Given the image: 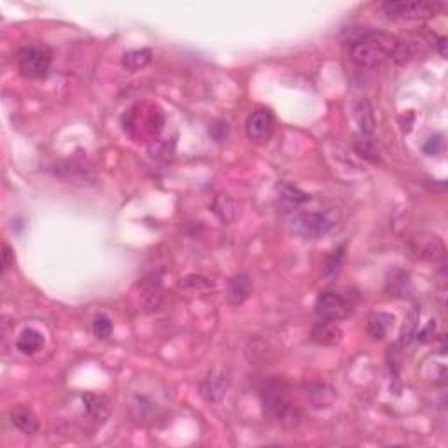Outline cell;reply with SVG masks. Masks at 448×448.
Here are the masks:
<instances>
[{
	"mask_svg": "<svg viewBox=\"0 0 448 448\" xmlns=\"http://www.w3.org/2000/svg\"><path fill=\"white\" fill-rule=\"evenodd\" d=\"M397 37L387 32H366L350 44V58L361 67L382 65L392 58L397 48Z\"/></svg>",
	"mask_w": 448,
	"mask_h": 448,
	"instance_id": "1",
	"label": "cell"
},
{
	"mask_svg": "<svg viewBox=\"0 0 448 448\" xmlns=\"http://www.w3.org/2000/svg\"><path fill=\"white\" fill-rule=\"evenodd\" d=\"M261 405L265 413L285 427L298 426L301 413L289 399L288 385L281 380H270L261 389Z\"/></svg>",
	"mask_w": 448,
	"mask_h": 448,
	"instance_id": "2",
	"label": "cell"
},
{
	"mask_svg": "<svg viewBox=\"0 0 448 448\" xmlns=\"http://www.w3.org/2000/svg\"><path fill=\"white\" fill-rule=\"evenodd\" d=\"M441 6L438 2H427V0H389L380 6L383 15L397 22H419V19L431 18L438 13Z\"/></svg>",
	"mask_w": 448,
	"mask_h": 448,
	"instance_id": "3",
	"label": "cell"
},
{
	"mask_svg": "<svg viewBox=\"0 0 448 448\" xmlns=\"http://www.w3.org/2000/svg\"><path fill=\"white\" fill-rule=\"evenodd\" d=\"M335 226V221L322 212H299L291 219V231L305 240H317L328 235Z\"/></svg>",
	"mask_w": 448,
	"mask_h": 448,
	"instance_id": "4",
	"label": "cell"
},
{
	"mask_svg": "<svg viewBox=\"0 0 448 448\" xmlns=\"http://www.w3.org/2000/svg\"><path fill=\"white\" fill-rule=\"evenodd\" d=\"M51 67V51L44 46H28L18 53V72L25 79H42Z\"/></svg>",
	"mask_w": 448,
	"mask_h": 448,
	"instance_id": "5",
	"label": "cell"
},
{
	"mask_svg": "<svg viewBox=\"0 0 448 448\" xmlns=\"http://www.w3.org/2000/svg\"><path fill=\"white\" fill-rule=\"evenodd\" d=\"M352 312V303L336 291H324L317 296L315 313L321 321L338 322Z\"/></svg>",
	"mask_w": 448,
	"mask_h": 448,
	"instance_id": "6",
	"label": "cell"
},
{
	"mask_svg": "<svg viewBox=\"0 0 448 448\" xmlns=\"http://www.w3.org/2000/svg\"><path fill=\"white\" fill-rule=\"evenodd\" d=\"M275 128V117L270 110H254L245 121V133L254 144H266L270 140Z\"/></svg>",
	"mask_w": 448,
	"mask_h": 448,
	"instance_id": "7",
	"label": "cell"
},
{
	"mask_svg": "<svg viewBox=\"0 0 448 448\" xmlns=\"http://www.w3.org/2000/svg\"><path fill=\"white\" fill-rule=\"evenodd\" d=\"M231 385L230 373L226 370H214L204 382L200 383V392L210 403H217L226 396Z\"/></svg>",
	"mask_w": 448,
	"mask_h": 448,
	"instance_id": "8",
	"label": "cell"
},
{
	"mask_svg": "<svg viewBox=\"0 0 448 448\" xmlns=\"http://www.w3.org/2000/svg\"><path fill=\"white\" fill-rule=\"evenodd\" d=\"M310 200V194L288 183H281L275 190V204L281 210L292 212Z\"/></svg>",
	"mask_w": 448,
	"mask_h": 448,
	"instance_id": "9",
	"label": "cell"
},
{
	"mask_svg": "<svg viewBox=\"0 0 448 448\" xmlns=\"http://www.w3.org/2000/svg\"><path fill=\"white\" fill-rule=\"evenodd\" d=\"M412 251L417 252V258L426 261H441L445 259V245L436 235H422L412 242Z\"/></svg>",
	"mask_w": 448,
	"mask_h": 448,
	"instance_id": "10",
	"label": "cell"
},
{
	"mask_svg": "<svg viewBox=\"0 0 448 448\" xmlns=\"http://www.w3.org/2000/svg\"><path fill=\"white\" fill-rule=\"evenodd\" d=\"M310 338L315 345L321 347H335L342 342L343 331L336 322L333 321H321L313 326L310 331Z\"/></svg>",
	"mask_w": 448,
	"mask_h": 448,
	"instance_id": "11",
	"label": "cell"
},
{
	"mask_svg": "<svg viewBox=\"0 0 448 448\" xmlns=\"http://www.w3.org/2000/svg\"><path fill=\"white\" fill-rule=\"evenodd\" d=\"M252 281L247 274H237L228 282L226 299L231 306H240L251 298Z\"/></svg>",
	"mask_w": 448,
	"mask_h": 448,
	"instance_id": "12",
	"label": "cell"
},
{
	"mask_svg": "<svg viewBox=\"0 0 448 448\" xmlns=\"http://www.w3.org/2000/svg\"><path fill=\"white\" fill-rule=\"evenodd\" d=\"M83 406H84V415L88 417V420L97 426L103 422L109 415V403L103 396H97V394L86 392L83 394Z\"/></svg>",
	"mask_w": 448,
	"mask_h": 448,
	"instance_id": "13",
	"label": "cell"
},
{
	"mask_svg": "<svg viewBox=\"0 0 448 448\" xmlns=\"http://www.w3.org/2000/svg\"><path fill=\"white\" fill-rule=\"evenodd\" d=\"M306 397L313 408H328L335 403L336 390L328 383H310L306 387Z\"/></svg>",
	"mask_w": 448,
	"mask_h": 448,
	"instance_id": "14",
	"label": "cell"
},
{
	"mask_svg": "<svg viewBox=\"0 0 448 448\" xmlns=\"http://www.w3.org/2000/svg\"><path fill=\"white\" fill-rule=\"evenodd\" d=\"M44 347V335L33 328H26L19 333L18 340H16V349L25 356H33Z\"/></svg>",
	"mask_w": 448,
	"mask_h": 448,
	"instance_id": "15",
	"label": "cell"
},
{
	"mask_svg": "<svg viewBox=\"0 0 448 448\" xmlns=\"http://www.w3.org/2000/svg\"><path fill=\"white\" fill-rule=\"evenodd\" d=\"M394 324V315L383 312H375L368 319V335L373 340H383Z\"/></svg>",
	"mask_w": 448,
	"mask_h": 448,
	"instance_id": "16",
	"label": "cell"
},
{
	"mask_svg": "<svg viewBox=\"0 0 448 448\" xmlns=\"http://www.w3.org/2000/svg\"><path fill=\"white\" fill-rule=\"evenodd\" d=\"M151 60H153V51L151 49H131V51H126L123 55L121 65L126 70H130V72H137V70L146 69L151 63Z\"/></svg>",
	"mask_w": 448,
	"mask_h": 448,
	"instance_id": "17",
	"label": "cell"
},
{
	"mask_svg": "<svg viewBox=\"0 0 448 448\" xmlns=\"http://www.w3.org/2000/svg\"><path fill=\"white\" fill-rule=\"evenodd\" d=\"M11 422L16 429L25 434H35L39 431V420L30 408H16L11 413Z\"/></svg>",
	"mask_w": 448,
	"mask_h": 448,
	"instance_id": "18",
	"label": "cell"
},
{
	"mask_svg": "<svg viewBox=\"0 0 448 448\" xmlns=\"http://www.w3.org/2000/svg\"><path fill=\"white\" fill-rule=\"evenodd\" d=\"M354 116H356L357 124H359V130H361V135H372L373 131H375L376 121H375V114H373L372 106L370 102L363 100L356 106L354 109Z\"/></svg>",
	"mask_w": 448,
	"mask_h": 448,
	"instance_id": "19",
	"label": "cell"
},
{
	"mask_svg": "<svg viewBox=\"0 0 448 448\" xmlns=\"http://www.w3.org/2000/svg\"><path fill=\"white\" fill-rule=\"evenodd\" d=\"M343 261H345V245L335 249V251L326 258L324 265H322V277L329 282L335 281L340 275V272H342Z\"/></svg>",
	"mask_w": 448,
	"mask_h": 448,
	"instance_id": "20",
	"label": "cell"
},
{
	"mask_svg": "<svg viewBox=\"0 0 448 448\" xmlns=\"http://www.w3.org/2000/svg\"><path fill=\"white\" fill-rule=\"evenodd\" d=\"M419 321H420V308L419 305H413L410 308V312L406 313L405 324H403V329H401V343L403 345H408L417 335V329H419Z\"/></svg>",
	"mask_w": 448,
	"mask_h": 448,
	"instance_id": "21",
	"label": "cell"
},
{
	"mask_svg": "<svg viewBox=\"0 0 448 448\" xmlns=\"http://www.w3.org/2000/svg\"><path fill=\"white\" fill-rule=\"evenodd\" d=\"M354 147H356L357 154H359L361 158H365V160L372 161V163H379L380 161L379 147H376L375 140L372 139V135H361V133H359Z\"/></svg>",
	"mask_w": 448,
	"mask_h": 448,
	"instance_id": "22",
	"label": "cell"
},
{
	"mask_svg": "<svg viewBox=\"0 0 448 448\" xmlns=\"http://www.w3.org/2000/svg\"><path fill=\"white\" fill-rule=\"evenodd\" d=\"M174 151H175V144L168 142V140L154 139L151 140L149 144L151 156L156 158V160H168V158L174 156Z\"/></svg>",
	"mask_w": 448,
	"mask_h": 448,
	"instance_id": "23",
	"label": "cell"
},
{
	"mask_svg": "<svg viewBox=\"0 0 448 448\" xmlns=\"http://www.w3.org/2000/svg\"><path fill=\"white\" fill-rule=\"evenodd\" d=\"M113 321H110L109 315L106 313H99L93 319V335L97 336L99 340H107L110 335H113Z\"/></svg>",
	"mask_w": 448,
	"mask_h": 448,
	"instance_id": "24",
	"label": "cell"
},
{
	"mask_svg": "<svg viewBox=\"0 0 448 448\" xmlns=\"http://www.w3.org/2000/svg\"><path fill=\"white\" fill-rule=\"evenodd\" d=\"M208 133H210V137L215 142H224L230 137V126H228V123L224 119H217L210 124Z\"/></svg>",
	"mask_w": 448,
	"mask_h": 448,
	"instance_id": "25",
	"label": "cell"
},
{
	"mask_svg": "<svg viewBox=\"0 0 448 448\" xmlns=\"http://www.w3.org/2000/svg\"><path fill=\"white\" fill-rule=\"evenodd\" d=\"M181 288L184 289H208L212 288V282H208L207 279L200 277V275H190V277L183 279Z\"/></svg>",
	"mask_w": 448,
	"mask_h": 448,
	"instance_id": "26",
	"label": "cell"
},
{
	"mask_svg": "<svg viewBox=\"0 0 448 448\" xmlns=\"http://www.w3.org/2000/svg\"><path fill=\"white\" fill-rule=\"evenodd\" d=\"M424 153L427 156H438V154L443 151V137L441 135H433L426 144H424Z\"/></svg>",
	"mask_w": 448,
	"mask_h": 448,
	"instance_id": "27",
	"label": "cell"
},
{
	"mask_svg": "<svg viewBox=\"0 0 448 448\" xmlns=\"http://www.w3.org/2000/svg\"><path fill=\"white\" fill-rule=\"evenodd\" d=\"M2 249H4V252H2V272L6 274V272H8L9 268L13 266L15 259H13V251L8 244L2 245Z\"/></svg>",
	"mask_w": 448,
	"mask_h": 448,
	"instance_id": "28",
	"label": "cell"
},
{
	"mask_svg": "<svg viewBox=\"0 0 448 448\" xmlns=\"http://www.w3.org/2000/svg\"><path fill=\"white\" fill-rule=\"evenodd\" d=\"M436 44V48H438V51H440V55L443 56V58H447V37H440V39H438V42H434Z\"/></svg>",
	"mask_w": 448,
	"mask_h": 448,
	"instance_id": "29",
	"label": "cell"
}]
</instances>
